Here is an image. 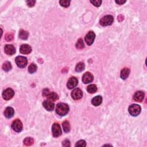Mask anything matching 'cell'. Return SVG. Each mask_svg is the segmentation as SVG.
Instances as JSON below:
<instances>
[{
  "mask_svg": "<svg viewBox=\"0 0 147 147\" xmlns=\"http://www.w3.org/2000/svg\"><path fill=\"white\" fill-rule=\"evenodd\" d=\"M69 106L67 103H59L56 107V112L60 116H64L69 112Z\"/></svg>",
  "mask_w": 147,
  "mask_h": 147,
  "instance_id": "6da1fadb",
  "label": "cell"
},
{
  "mask_svg": "<svg viewBox=\"0 0 147 147\" xmlns=\"http://www.w3.org/2000/svg\"><path fill=\"white\" fill-rule=\"evenodd\" d=\"M141 107L137 104H132L129 107V113L132 116H137L141 112Z\"/></svg>",
  "mask_w": 147,
  "mask_h": 147,
  "instance_id": "7a4b0ae2",
  "label": "cell"
},
{
  "mask_svg": "<svg viewBox=\"0 0 147 147\" xmlns=\"http://www.w3.org/2000/svg\"><path fill=\"white\" fill-rule=\"evenodd\" d=\"M113 17L111 15H107L103 17L100 20V23L102 26L106 27L112 25L113 22Z\"/></svg>",
  "mask_w": 147,
  "mask_h": 147,
  "instance_id": "3957f363",
  "label": "cell"
},
{
  "mask_svg": "<svg viewBox=\"0 0 147 147\" xmlns=\"http://www.w3.org/2000/svg\"><path fill=\"white\" fill-rule=\"evenodd\" d=\"M15 61L17 66L20 68H25L28 64L27 59L24 56H17L16 57Z\"/></svg>",
  "mask_w": 147,
  "mask_h": 147,
  "instance_id": "277c9868",
  "label": "cell"
},
{
  "mask_svg": "<svg viewBox=\"0 0 147 147\" xmlns=\"http://www.w3.org/2000/svg\"><path fill=\"white\" fill-rule=\"evenodd\" d=\"M12 128L16 132H20L22 130V124L19 119H16L12 124Z\"/></svg>",
  "mask_w": 147,
  "mask_h": 147,
  "instance_id": "5b68a950",
  "label": "cell"
},
{
  "mask_svg": "<svg viewBox=\"0 0 147 147\" xmlns=\"http://www.w3.org/2000/svg\"><path fill=\"white\" fill-rule=\"evenodd\" d=\"M52 131L53 136L55 137H58L62 134V130L60 125L57 123L53 124L52 127Z\"/></svg>",
  "mask_w": 147,
  "mask_h": 147,
  "instance_id": "8992f818",
  "label": "cell"
},
{
  "mask_svg": "<svg viewBox=\"0 0 147 147\" xmlns=\"http://www.w3.org/2000/svg\"><path fill=\"white\" fill-rule=\"evenodd\" d=\"M14 95H15V92L10 88H8L4 90L3 93H2V97H3V98L5 100L7 101L12 99Z\"/></svg>",
  "mask_w": 147,
  "mask_h": 147,
  "instance_id": "52a82bcc",
  "label": "cell"
},
{
  "mask_svg": "<svg viewBox=\"0 0 147 147\" xmlns=\"http://www.w3.org/2000/svg\"><path fill=\"white\" fill-rule=\"evenodd\" d=\"M95 38V34L93 31H90V32L87 34L85 37V41L89 46H91L94 41Z\"/></svg>",
  "mask_w": 147,
  "mask_h": 147,
  "instance_id": "ba28073f",
  "label": "cell"
},
{
  "mask_svg": "<svg viewBox=\"0 0 147 147\" xmlns=\"http://www.w3.org/2000/svg\"><path fill=\"white\" fill-rule=\"evenodd\" d=\"M71 97L75 100H80L83 97V93L80 89H75L71 92Z\"/></svg>",
  "mask_w": 147,
  "mask_h": 147,
  "instance_id": "9c48e42d",
  "label": "cell"
},
{
  "mask_svg": "<svg viewBox=\"0 0 147 147\" xmlns=\"http://www.w3.org/2000/svg\"><path fill=\"white\" fill-rule=\"evenodd\" d=\"M93 79H94V77H93V75L89 72H86L83 75L82 82L84 83L87 84V83H91L93 82Z\"/></svg>",
  "mask_w": 147,
  "mask_h": 147,
  "instance_id": "30bf717a",
  "label": "cell"
},
{
  "mask_svg": "<svg viewBox=\"0 0 147 147\" xmlns=\"http://www.w3.org/2000/svg\"><path fill=\"white\" fill-rule=\"evenodd\" d=\"M78 83V80L75 77H71L69 79L67 82V87L69 89H72L77 86Z\"/></svg>",
  "mask_w": 147,
  "mask_h": 147,
  "instance_id": "8fae6325",
  "label": "cell"
},
{
  "mask_svg": "<svg viewBox=\"0 0 147 147\" xmlns=\"http://www.w3.org/2000/svg\"><path fill=\"white\" fill-rule=\"evenodd\" d=\"M145 97V94L142 91H138L134 93L133 95V100L136 102H141L144 100V98Z\"/></svg>",
  "mask_w": 147,
  "mask_h": 147,
  "instance_id": "7c38bea8",
  "label": "cell"
},
{
  "mask_svg": "<svg viewBox=\"0 0 147 147\" xmlns=\"http://www.w3.org/2000/svg\"><path fill=\"white\" fill-rule=\"evenodd\" d=\"M5 52L8 55H12L16 53V48L11 44H7L4 48Z\"/></svg>",
  "mask_w": 147,
  "mask_h": 147,
  "instance_id": "4fadbf2b",
  "label": "cell"
},
{
  "mask_svg": "<svg viewBox=\"0 0 147 147\" xmlns=\"http://www.w3.org/2000/svg\"><path fill=\"white\" fill-rule=\"evenodd\" d=\"M43 107H44L48 111H52L55 108V105L52 102V101H51L50 100L44 101L43 103Z\"/></svg>",
  "mask_w": 147,
  "mask_h": 147,
  "instance_id": "5bb4252c",
  "label": "cell"
},
{
  "mask_svg": "<svg viewBox=\"0 0 147 147\" xmlns=\"http://www.w3.org/2000/svg\"><path fill=\"white\" fill-rule=\"evenodd\" d=\"M20 51L22 54H29L32 51V48L28 44H22L20 48Z\"/></svg>",
  "mask_w": 147,
  "mask_h": 147,
  "instance_id": "9a60e30c",
  "label": "cell"
},
{
  "mask_svg": "<svg viewBox=\"0 0 147 147\" xmlns=\"http://www.w3.org/2000/svg\"><path fill=\"white\" fill-rule=\"evenodd\" d=\"M14 114H15V111H14V109L11 107H8L5 109L4 112V115L5 116L8 118H12Z\"/></svg>",
  "mask_w": 147,
  "mask_h": 147,
  "instance_id": "2e32d148",
  "label": "cell"
},
{
  "mask_svg": "<svg viewBox=\"0 0 147 147\" xmlns=\"http://www.w3.org/2000/svg\"><path fill=\"white\" fill-rule=\"evenodd\" d=\"M102 102V98L101 96L98 95L92 99L91 103L95 106H98L100 105Z\"/></svg>",
  "mask_w": 147,
  "mask_h": 147,
  "instance_id": "e0dca14e",
  "label": "cell"
},
{
  "mask_svg": "<svg viewBox=\"0 0 147 147\" xmlns=\"http://www.w3.org/2000/svg\"><path fill=\"white\" fill-rule=\"evenodd\" d=\"M130 74V70L128 68H124L121 71L120 77L121 78H122V79L125 80L128 77Z\"/></svg>",
  "mask_w": 147,
  "mask_h": 147,
  "instance_id": "ac0fdd59",
  "label": "cell"
},
{
  "mask_svg": "<svg viewBox=\"0 0 147 147\" xmlns=\"http://www.w3.org/2000/svg\"><path fill=\"white\" fill-rule=\"evenodd\" d=\"M47 97L48 99V100L51 101H55L58 100L59 96L55 92H51L48 94Z\"/></svg>",
  "mask_w": 147,
  "mask_h": 147,
  "instance_id": "d6986e66",
  "label": "cell"
},
{
  "mask_svg": "<svg viewBox=\"0 0 147 147\" xmlns=\"http://www.w3.org/2000/svg\"><path fill=\"white\" fill-rule=\"evenodd\" d=\"M28 36H29V33L27 31H25L23 29H21L20 31L19 38L22 40H27L28 38Z\"/></svg>",
  "mask_w": 147,
  "mask_h": 147,
  "instance_id": "ffe728a7",
  "label": "cell"
},
{
  "mask_svg": "<svg viewBox=\"0 0 147 147\" xmlns=\"http://www.w3.org/2000/svg\"><path fill=\"white\" fill-rule=\"evenodd\" d=\"M97 90V87L95 84H90L87 87V91L90 94H94Z\"/></svg>",
  "mask_w": 147,
  "mask_h": 147,
  "instance_id": "44dd1931",
  "label": "cell"
},
{
  "mask_svg": "<svg viewBox=\"0 0 147 147\" xmlns=\"http://www.w3.org/2000/svg\"><path fill=\"white\" fill-rule=\"evenodd\" d=\"M12 64L10 62H5L3 64L2 66V69L5 71H9L11 69H12Z\"/></svg>",
  "mask_w": 147,
  "mask_h": 147,
  "instance_id": "7402d4cb",
  "label": "cell"
},
{
  "mask_svg": "<svg viewBox=\"0 0 147 147\" xmlns=\"http://www.w3.org/2000/svg\"><path fill=\"white\" fill-rule=\"evenodd\" d=\"M84 68H85L84 64L82 62H79L75 67V71L78 72H81L84 70Z\"/></svg>",
  "mask_w": 147,
  "mask_h": 147,
  "instance_id": "603a6c76",
  "label": "cell"
},
{
  "mask_svg": "<svg viewBox=\"0 0 147 147\" xmlns=\"http://www.w3.org/2000/svg\"><path fill=\"white\" fill-rule=\"evenodd\" d=\"M34 143V140L31 137H27L25 138L24 140V144L26 146L32 145Z\"/></svg>",
  "mask_w": 147,
  "mask_h": 147,
  "instance_id": "cb8c5ba5",
  "label": "cell"
},
{
  "mask_svg": "<svg viewBox=\"0 0 147 147\" xmlns=\"http://www.w3.org/2000/svg\"><path fill=\"white\" fill-rule=\"evenodd\" d=\"M62 125H63V130L66 133L69 132V131H70V125L69 122H68L67 121H65L63 123Z\"/></svg>",
  "mask_w": 147,
  "mask_h": 147,
  "instance_id": "d4e9b609",
  "label": "cell"
},
{
  "mask_svg": "<svg viewBox=\"0 0 147 147\" xmlns=\"http://www.w3.org/2000/svg\"><path fill=\"white\" fill-rule=\"evenodd\" d=\"M37 69H38V67H37L36 65L34 63H32L30 64L29 67H28V71H29V72L30 74H33L36 72Z\"/></svg>",
  "mask_w": 147,
  "mask_h": 147,
  "instance_id": "484cf974",
  "label": "cell"
},
{
  "mask_svg": "<svg viewBox=\"0 0 147 147\" xmlns=\"http://www.w3.org/2000/svg\"><path fill=\"white\" fill-rule=\"evenodd\" d=\"M84 43L82 39H79L76 44V48L77 49H82L84 48Z\"/></svg>",
  "mask_w": 147,
  "mask_h": 147,
  "instance_id": "4316f807",
  "label": "cell"
},
{
  "mask_svg": "<svg viewBox=\"0 0 147 147\" xmlns=\"http://www.w3.org/2000/svg\"><path fill=\"white\" fill-rule=\"evenodd\" d=\"M59 4H60L61 6L67 8L70 6V1H59Z\"/></svg>",
  "mask_w": 147,
  "mask_h": 147,
  "instance_id": "83f0119b",
  "label": "cell"
},
{
  "mask_svg": "<svg viewBox=\"0 0 147 147\" xmlns=\"http://www.w3.org/2000/svg\"><path fill=\"white\" fill-rule=\"evenodd\" d=\"M86 143L84 140H80L75 144V146H86Z\"/></svg>",
  "mask_w": 147,
  "mask_h": 147,
  "instance_id": "f1b7e54d",
  "label": "cell"
},
{
  "mask_svg": "<svg viewBox=\"0 0 147 147\" xmlns=\"http://www.w3.org/2000/svg\"><path fill=\"white\" fill-rule=\"evenodd\" d=\"M90 2H91L93 5H94L95 7H99L101 6L102 4V1H100V0H97V1H90Z\"/></svg>",
  "mask_w": 147,
  "mask_h": 147,
  "instance_id": "f546056e",
  "label": "cell"
},
{
  "mask_svg": "<svg viewBox=\"0 0 147 147\" xmlns=\"http://www.w3.org/2000/svg\"><path fill=\"white\" fill-rule=\"evenodd\" d=\"M13 39V36L12 34L11 33H8L5 36V39H6V40L8 41H12Z\"/></svg>",
  "mask_w": 147,
  "mask_h": 147,
  "instance_id": "4dcf8cb0",
  "label": "cell"
},
{
  "mask_svg": "<svg viewBox=\"0 0 147 147\" xmlns=\"http://www.w3.org/2000/svg\"><path fill=\"white\" fill-rule=\"evenodd\" d=\"M63 146H70L71 144H70V142L69 140H65L64 141H63Z\"/></svg>",
  "mask_w": 147,
  "mask_h": 147,
  "instance_id": "1f68e13d",
  "label": "cell"
},
{
  "mask_svg": "<svg viewBox=\"0 0 147 147\" xmlns=\"http://www.w3.org/2000/svg\"><path fill=\"white\" fill-rule=\"evenodd\" d=\"M35 2H36L35 1H32V0H31V1H27L28 6H29V7H33L35 4Z\"/></svg>",
  "mask_w": 147,
  "mask_h": 147,
  "instance_id": "d6a6232c",
  "label": "cell"
},
{
  "mask_svg": "<svg viewBox=\"0 0 147 147\" xmlns=\"http://www.w3.org/2000/svg\"><path fill=\"white\" fill-rule=\"evenodd\" d=\"M49 93H50V91H49L48 89H44L43 90V95L44 96V97H47Z\"/></svg>",
  "mask_w": 147,
  "mask_h": 147,
  "instance_id": "836d02e7",
  "label": "cell"
},
{
  "mask_svg": "<svg viewBox=\"0 0 147 147\" xmlns=\"http://www.w3.org/2000/svg\"><path fill=\"white\" fill-rule=\"evenodd\" d=\"M124 19V17L123 15L118 16V21H120V22L122 21Z\"/></svg>",
  "mask_w": 147,
  "mask_h": 147,
  "instance_id": "e575fe53",
  "label": "cell"
},
{
  "mask_svg": "<svg viewBox=\"0 0 147 147\" xmlns=\"http://www.w3.org/2000/svg\"><path fill=\"white\" fill-rule=\"evenodd\" d=\"M115 2L118 5H123L124 3H125L126 1H115Z\"/></svg>",
  "mask_w": 147,
  "mask_h": 147,
  "instance_id": "d590c367",
  "label": "cell"
}]
</instances>
